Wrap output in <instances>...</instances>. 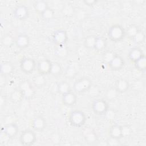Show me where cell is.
Instances as JSON below:
<instances>
[{
    "label": "cell",
    "instance_id": "obj_1",
    "mask_svg": "<svg viewBox=\"0 0 146 146\" xmlns=\"http://www.w3.org/2000/svg\"><path fill=\"white\" fill-rule=\"evenodd\" d=\"M107 35L111 41L117 42L125 36V30L120 25H113L109 28Z\"/></svg>",
    "mask_w": 146,
    "mask_h": 146
},
{
    "label": "cell",
    "instance_id": "obj_2",
    "mask_svg": "<svg viewBox=\"0 0 146 146\" xmlns=\"http://www.w3.org/2000/svg\"><path fill=\"white\" fill-rule=\"evenodd\" d=\"M70 124L74 127L79 128L83 126L86 121L85 113L80 110H74L71 111L68 117Z\"/></svg>",
    "mask_w": 146,
    "mask_h": 146
},
{
    "label": "cell",
    "instance_id": "obj_3",
    "mask_svg": "<svg viewBox=\"0 0 146 146\" xmlns=\"http://www.w3.org/2000/svg\"><path fill=\"white\" fill-rule=\"evenodd\" d=\"M91 80L87 77H83L76 80L73 85L74 91L78 94L84 93L88 91L92 86Z\"/></svg>",
    "mask_w": 146,
    "mask_h": 146
},
{
    "label": "cell",
    "instance_id": "obj_4",
    "mask_svg": "<svg viewBox=\"0 0 146 146\" xmlns=\"http://www.w3.org/2000/svg\"><path fill=\"white\" fill-rule=\"evenodd\" d=\"M36 140L35 133L30 129H26L22 131L19 136L21 144L25 146H30L33 145Z\"/></svg>",
    "mask_w": 146,
    "mask_h": 146
},
{
    "label": "cell",
    "instance_id": "obj_5",
    "mask_svg": "<svg viewBox=\"0 0 146 146\" xmlns=\"http://www.w3.org/2000/svg\"><path fill=\"white\" fill-rule=\"evenodd\" d=\"M93 112L98 115H105L108 110V105L106 100L103 99H97L94 100L92 104Z\"/></svg>",
    "mask_w": 146,
    "mask_h": 146
},
{
    "label": "cell",
    "instance_id": "obj_6",
    "mask_svg": "<svg viewBox=\"0 0 146 146\" xmlns=\"http://www.w3.org/2000/svg\"><path fill=\"white\" fill-rule=\"evenodd\" d=\"M18 88L21 91L26 99H31L35 95V90L31 83L27 80L22 81L18 86Z\"/></svg>",
    "mask_w": 146,
    "mask_h": 146
},
{
    "label": "cell",
    "instance_id": "obj_7",
    "mask_svg": "<svg viewBox=\"0 0 146 146\" xmlns=\"http://www.w3.org/2000/svg\"><path fill=\"white\" fill-rule=\"evenodd\" d=\"M36 64L35 61L31 58H24L20 62V68L25 74H31L35 69Z\"/></svg>",
    "mask_w": 146,
    "mask_h": 146
},
{
    "label": "cell",
    "instance_id": "obj_8",
    "mask_svg": "<svg viewBox=\"0 0 146 146\" xmlns=\"http://www.w3.org/2000/svg\"><path fill=\"white\" fill-rule=\"evenodd\" d=\"M52 38L53 42L58 46H64L68 40L67 33L64 30H58L54 31Z\"/></svg>",
    "mask_w": 146,
    "mask_h": 146
},
{
    "label": "cell",
    "instance_id": "obj_9",
    "mask_svg": "<svg viewBox=\"0 0 146 146\" xmlns=\"http://www.w3.org/2000/svg\"><path fill=\"white\" fill-rule=\"evenodd\" d=\"M13 15L17 19L21 21L27 19L29 15V7L25 5L17 6L13 11Z\"/></svg>",
    "mask_w": 146,
    "mask_h": 146
},
{
    "label": "cell",
    "instance_id": "obj_10",
    "mask_svg": "<svg viewBox=\"0 0 146 146\" xmlns=\"http://www.w3.org/2000/svg\"><path fill=\"white\" fill-rule=\"evenodd\" d=\"M51 64L52 62L47 59L40 60L36 64V70L38 74L43 75H46L50 74Z\"/></svg>",
    "mask_w": 146,
    "mask_h": 146
},
{
    "label": "cell",
    "instance_id": "obj_11",
    "mask_svg": "<svg viewBox=\"0 0 146 146\" xmlns=\"http://www.w3.org/2000/svg\"><path fill=\"white\" fill-rule=\"evenodd\" d=\"M125 64V61L122 56L116 54L112 60L108 64L110 68L113 71L121 70Z\"/></svg>",
    "mask_w": 146,
    "mask_h": 146
},
{
    "label": "cell",
    "instance_id": "obj_12",
    "mask_svg": "<svg viewBox=\"0 0 146 146\" xmlns=\"http://www.w3.org/2000/svg\"><path fill=\"white\" fill-rule=\"evenodd\" d=\"M32 128L36 131H42L46 127V121L41 116L35 117L31 121Z\"/></svg>",
    "mask_w": 146,
    "mask_h": 146
},
{
    "label": "cell",
    "instance_id": "obj_13",
    "mask_svg": "<svg viewBox=\"0 0 146 146\" xmlns=\"http://www.w3.org/2000/svg\"><path fill=\"white\" fill-rule=\"evenodd\" d=\"M62 100L63 103L66 106L71 107L74 106L77 100V96L74 92L71 91L67 93L62 95Z\"/></svg>",
    "mask_w": 146,
    "mask_h": 146
},
{
    "label": "cell",
    "instance_id": "obj_14",
    "mask_svg": "<svg viewBox=\"0 0 146 146\" xmlns=\"http://www.w3.org/2000/svg\"><path fill=\"white\" fill-rule=\"evenodd\" d=\"M16 46L21 49L27 47L30 43V39L29 36L26 34L19 35L15 40Z\"/></svg>",
    "mask_w": 146,
    "mask_h": 146
},
{
    "label": "cell",
    "instance_id": "obj_15",
    "mask_svg": "<svg viewBox=\"0 0 146 146\" xmlns=\"http://www.w3.org/2000/svg\"><path fill=\"white\" fill-rule=\"evenodd\" d=\"M18 127L14 123H10L4 127L3 132L5 135L9 138L15 137L18 132Z\"/></svg>",
    "mask_w": 146,
    "mask_h": 146
},
{
    "label": "cell",
    "instance_id": "obj_16",
    "mask_svg": "<svg viewBox=\"0 0 146 146\" xmlns=\"http://www.w3.org/2000/svg\"><path fill=\"white\" fill-rule=\"evenodd\" d=\"M129 83L125 79L119 78L115 82V88L119 94L125 92L129 89Z\"/></svg>",
    "mask_w": 146,
    "mask_h": 146
},
{
    "label": "cell",
    "instance_id": "obj_17",
    "mask_svg": "<svg viewBox=\"0 0 146 146\" xmlns=\"http://www.w3.org/2000/svg\"><path fill=\"white\" fill-rule=\"evenodd\" d=\"M144 54L140 48L133 47L129 50L128 54V56L129 59L134 63L137 60H138L140 57H141Z\"/></svg>",
    "mask_w": 146,
    "mask_h": 146
},
{
    "label": "cell",
    "instance_id": "obj_18",
    "mask_svg": "<svg viewBox=\"0 0 146 146\" xmlns=\"http://www.w3.org/2000/svg\"><path fill=\"white\" fill-rule=\"evenodd\" d=\"M110 137L115 138L117 139H120L122 138V133H121V127L118 124H113L112 125L109 131Z\"/></svg>",
    "mask_w": 146,
    "mask_h": 146
},
{
    "label": "cell",
    "instance_id": "obj_19",
    "mask_svg": "<svg viewBox=\"0 0 146 146\" xmlns=\"http://www.w3.org/2000/svg\"><path fill=\"white\" fill-rule=\"evenodd\" d=\"M14 67L13 64L9 62H5L1 64V74L2 76L9 75L13 72Z\"/></svg>",
    "mask_w": 146,
    "mask_h": 146
},
{
    "label": "cell",
    "instance_id": "obj_20",
    "mask_svg": "<svg viewBox=\"0 0 146 146\" xmlns=\"http://www.w3.org/2000/svg\"><path fill=\"white\" fill-rule=\"evenodd\" d=\"M10 98L12 102L15 103H19L21 102L23 99H25L22 92L18 88L14 90L11 93Z\"/></svg>",
    "mask_w": 146,
    "mask_h": 146
},
{
    "label": "cell",
    "instance_id": "obj_21",
    "mask_svg": "<svg viewBox=\"0 0 146 146\" xmlns=\"http://www.w3.org/2000/svg\"><path fill=\"white\" fill-rule=\"evenodd\" d=\"M33 6L35 10L40 14L48 7L47 3L43 0H38L35 1Z\"/></svg>",
    "mask_w": 146,
    "mask_h": 146
},
{
    "label": "cell",
    "instance_id": "obj_22",
    "mask_svg": "<svg viewBox=\"0 0 146 146\" xmlns=\"http://www.w3.org/2000/svg\"><path fill=\"white\" fill-rule=\"evenodd\" d=\"M57 91L62 95L71 91L70 84L66 81L60 82L57 85Z\"/></svg>",
    "mask_w": 146,
    "mask_h": 146
},
{
    "label": "cell",
    "instance_id": "obj_23",
    "mask_svg": "<svg viewBox=\"0 0 146 146\" xmlns=\"http://www.w3.org/2000/svg\"><path fill=\"white\" fill-rule=\"evenodd\" d=\"M107 46L106 39L102 36H97L94 48L97 51H103Z\"/></svg>",
    "mask_w": 146,
    "mask_h": 146
},
{
    "label": "cell",
    "instance_id": "obj_24",
    "mask_svg": "<svg viewBox=\"0 0 146 146\" xmlns=\"http://www.w3.org/2000/svg\"><path fill=\"white\" fill-rule=\"evenodd\" d=\"M97 36L94 35H90L86 37L84 41V46L88 49L94 48Z\"/></svg>",
    "mask_w": 146,
    "mask_h": 146
},
{
    "label": "cell",
    "instance_id": "obj_25",
    "mask_svg": "<svg viewBox=\"0 0 146 146\" xmlns=\"http://www.w3.org/2000/svg\"><path fill=\"white\" fill-rule=\"evenodd\" d=\"M135 66L140 71H145L146 70V57L144 54L138 60L134 62Z\"/></svg>",
    "mask_w": 146,
    "mask_h": 146
},
{
    "label": "cell",
    "instance_id": "obj_26",
    "mask_svg": "<svg viewBox=\"0 0 146 146\" xmlns=\"http://www.w3.org/2000/svg\"><path fill=\"white\" fill-rule=\"evenodd\" d=\"M44 76V75L39 74L34 76L33 79V83L34 85L37 87H42L43 86L46 82Z\"/></svg>",
    "mask_w": 146,
    "mask_h": 146
},
{
    "label": "cell",
    "instance_id": "obj_27",
    "mask_svg": "<svg viewBox=\"0 0 146 146\" xmlns=\"http://www.w3.org/2000/svg\"><path fill=\"white\" fill-rule=\"evenodd\" d=\"M119 93L117 91L115 87H112L108 88L105 92V97L108 100H113L117 98Z\"/></svg>",
    "mask_w": 146,
    "mask_h": 146
},
{
    "label": "cell",
    "instance_id": "obj_28",
    "mask_svg": "<svg viewBox=\"0 0 146 146\" xmlns=\"http://www.w3.org/2000/svg\"><path fill=\"white\" fill-rule=\"evenodd\" d=\"M62 72V68L60 63L58 62H52L50 74L54 76H59L61 74Z\"/></svg>",
    "mask_w": 146,
    "mask_h": 146
},
{
    "label": "cell",
    "instance_id": "obj_29",
    "mask_svg": "<svg viewBox=\"0 0 146 146\" xmlns=\"http://www.w3.org/2000/svg\"><path fill=\"white\" fill-rule=\"evenodd\" d=\"M125 30V36L127 35L128 38L132 39L136 33L139 31V29L137 26L135 25H131Z\"/></svg>",
    "mask_w": 146,
    "mask_h": 146
},
{
    "label": "cell",
    "instance_id": "obj_30",
    "mask_svg": "<svg viewBox=\"0 0 146 146\" xmlns=\"http://www.w3.org/2000/svg\"><path fill=\"white\" fill-rule=\"evenodd\" d=\"M54 15H55L54 10L50 8L49 7L40 14V16L44 20L51 19L54 18Z\"/></svg>",
    "mask_w": 146,
    "mask_h": 146
},
{
    "label": "cell",
    "instance_id": "obj_31",
    "mask_svg": "<svg viewBox=\"0 0 146 146\" xmlns=\"http://www.w3.org/2000/svg\"><path fill=\"white\" fill-rule=\"evenodd\" d=\"M14 42L13 37L10 34H6L4 35L1 39V43L5 47H10Z\"/></svg>",
    "mask_w": 146,
    "mask_h": 146
},
{
    "label": "cell",
    "instance_id": "obj_32",
    "mask_svg": "<svg viewBox=\"0 0 146 146\" xmlns=\"http://www.w3.org/2000/svg\"><path fill=\"white\" fill-rule=\"evenodd\" d=\"M115 55L116 54H115L114 52H113L112 51H110V50L106 51L103 54V56H102L103 61L107 64H108L110 63V62L112 60V59L113 58Z\"/></svg>",
    "mask_w": 146,
    "mask_h": 146
},
{
    "label": "cell",
    "instance_id": "obj_33",
    "mask_svg": "<svg viewBox=\"0 0 146 146\" xmlns=\"http://www.w3.org/2000/svg\"><path fill=\"white\" fill-rule=\"evenodd\" d=\"M145 39V33L139 30V31L136 33V34L133 36L132 38L133 42L136 44H140L143 43Z\"/></svg>",
    "mask_w": 146,
    "mask_h": 146
},
{
    "label": "cell",
    "instance_id": "obj_34",
    "mask_svg": "<svg viewBox=\"0 0 146 146\" xmlns=\"http://www.w3.org/2000/svg\"><path fill=\"white\" fill-rule=\"evenodd\" d=\"M85 139L88 142H94L96 140V135L94 131H88L86 133Z\"/></svg>",
    "mask_w": 146,
    "mask_h": 146
},
{
    "label": "cell",
    "instance_id": "obj_35",
    "mask_svg": "<svg viewBox=\"0 0 146 146\" xmlns=\"http://www.w3.org/2000/svg\"><path fill=\"white\" fill-rule=\"evenodd\" d=\"M77 74V72L75 68L72 67H68L65 71V76L68 78H73Z\"/></svg>",
    "mask_w": 146,
    "mask_h": 146
},
{
    "label": "cell",
    "instance_id": "obj_36",
    "mask_svg": "<svg viewBox=\"0 0 146 146\" xmlns=\"http://www.w3.org/2000/svg\"><path fill=\"white\" fill-rule=\"evenodd\" d=\"M121 127V133H122V137H126L129 136L131 132L132 129L128 125H124Z\"/></svg>",
    "mask_w": 146,
    "mask_h": 146
},
{
    "label": "cell",
    "instance_id": "obj_37",
    "mask_svg": "<svg viewBox=\"0 0 146 146\" xmlns=\"http://www.w3.org/2000/svg\"><path fill=\"white\" fill-rule=\"evenodd\" d=\"M120 144L119 139L110 137L107 140V145L111 146H116Z\"/></svg>",
    "mask_w": 146,
    "mask_h": 146
},
{
    "label": "cell",
    "instance_id": "obj_38",
    "mask_svg": "<svg viewBox=\"0 0 146 146\" xmlns=\"http://www.w3.org/2000/svg\"><path fill=\"white\" fill-rule=\"evenodd\" d=\"M97 1L95 0H84L83 1V2L85 5L88 6H92L95 5L97 3Z\"/></svg>",
    "mask_w": 146,
    "mask_h": 146
}]
</instances>
